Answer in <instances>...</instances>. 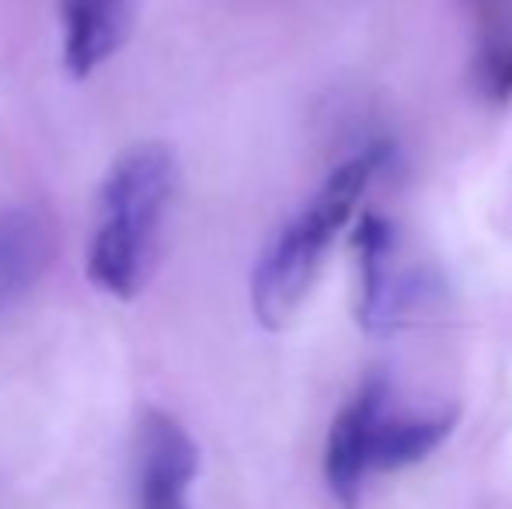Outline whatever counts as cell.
<instances>
[{
  "instance_id": "cell-9",
  "label": "cell",
  "mask_w": 512,
  "mask_h": 509,
  "mask_svg": "<svg viewBox=\"0 0 512 509\" xmlns=\"http://www.w3.org/2000/svg\"><path fill=\"white\" fill-rule=\"evenodd\" d=\"M488 95L492 98H509L512 95V46H495L485 56V70H481Z\"/></svg>"
},
{
  "instance_id": "cell-1",
  "label": "cell",
  "mask_w": 512,
  "mask_h": 509,
  "mask_svg": "<svg viewBox=\"0 0 512 509\" xmlns=\"http://www.w3.org/2000/svg\"><path fill=\"white\" fill-rule=\"evenodd\" d=\"M175 189L178 164L168 143H136L112 161L98 189L88 245V276L108 297L133 300L147 286Z\"/></svg>"
},
{
  "instance_id": "cell-8",
  "label": "cell",
  "mask_w": 512,
  "mask_h": 509,
  "mask_svg": "<svg viewBox=\"0 0 512 509\" xmlns=\"http://www.w3.org/2000/svg\"><path fill=\"white\" fill-rule=\"evenodd\" d=\"M457 426V412L439 415H394L391 405L377 415L366 443V468L370 471H394L418 464L429 457Z\"/></svg>"
},
{
  "instance_id": "cell-3",
  "label": "cell",
  "mask_w": 512,
  "mask_h": 509,
  "mask_svg": "<svg viewBox=\"0 0 512 509\" xmlns=\"http://www.w3.org/2000/svg\"><path fill=\"white\" fill-rule=\"evenodd\" d=\"M199 475V447L189 429L168 412L150 408L136 440V506L192 509L189 489Z\"/></svg>"
},
{
  "instance_id": "cell-5",
  "label": "cell",
  "mask_w": 512,
  "mask_h": 509,
  "mask_svg": "<svg viewBox=\"0 0 512 509\" xmlns=\"http://www.w3.org/2000/svg\"><path fill=\"white\" fill-rule=\"evenodd\" d=\"M391 405V394L380 377L366 381L356 391V398L335 415L328 433V447H324V478H328L331 496L345 509H356L363 496V482L370 475L366 468V443H370V429L377 415Z\"/></svg>"
},
{
  "instance_id": "cell-6",
  "label": "cell",
  "mask_w": 512,
  "mask_h": 509,
  "mask_svg": "<svg viewBox=\"0 0 512 509\" xmlns=\"http://www.w3.org/2000/svg\"><path fill=\"white\" fill-rule=\"evenodd\" d=\"M356 255H359V321L366 332H387L401 321L405 311V279L398 269V234L391 220L366 213L356 227Z\"/></svg>"
},
{
  "instance_id": "cell-2",
  "label": "cell",
  "mask_w": 512,
  "mask_h": 509,
  "mask_svg": "<svg viewBox=\"0 0 512 509\" xmlns=\"http://www.w3.org/2000/svg\"><path fill=\"white\" fill-rule=\"evenodd\" d=\"M377 168V150L338 164L314 199L269 241L251 276V307L265 328H283L314 286L328 248L349 224L366 182Z\"/></svg>"
},
{
  "instance_id": "cell-7",
  "label": "cell",
  "mask_w": 512,
  "mask_h": 509,
  "mask_svg": "<svg viewBox=\"0 0 512 509\" xmlns=\"http://www.w3.org/2000/svg\"><path fill=\"white\" fill-rule=\"evenodd\" d=\"M136 0H63V63L84 81L112 60L133 32Z\"/></svg>"
},
{
  "instance_id": "cell-4",
  "label": "cell",
  "mask_w": 512,
  "mask_h": 509,
  "mask_svg": "<svg viewBox=\"0 0 512 509\" xmlns=\"http://www.w3.org/2000/svg\"><path fill=\"white\" fill-rule=\"evenodd\" d=\"M56 248V220L46 206L21 203L0 213V318L42 283Z\"/></svg>"
}]
</instances>
